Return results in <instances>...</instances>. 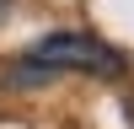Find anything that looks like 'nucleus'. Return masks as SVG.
<instances>
[{"instance_id": "nucleus-1", "label": "nucleus", "mask_w": 134, "mask_h": 129, "mask_svg": "<svg viewBox=\"0 0 134 129\" xmlns=\"http://www.w3.org/2000/svg\"><path fill=\"white\" fill-rule=\"evenodd\" d=\"M16 70L27 75H43V70H86V75H124V54L113 49V43H102L97 32H48V38H38L27 49V59L16 64Z\"/></svg>"}, {"instance_id": "nucleus-2", "label": "nucleus", "mask_w": 134, "mask_h": 129, "mask_svg": "<svg viewBox=\"0 0 134 129\" xmlns=\"http://www.w3.org/2000/svg\"><path fill=\"white\" fill-rule=\"evenodd\" d=\"M0 6H5V0H0Z\"/></svg>"}]
</instances>
